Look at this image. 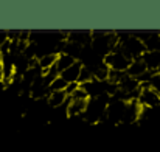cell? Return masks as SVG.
I'll list each match as a JSON object with an SVG mask.
<instances>
[{"label": "cell", "mask_w": 160, "mask_h": 152, "mask_svg": "<svg viewBox=\"0 0 160 152\" xmlns=\"http://www.w3.org/2000/svg\"><path fill=\"white\" fill-rule=\"evenodd\" d=\"M65 87H67V82H65L61 76L54 78L53 81H52V84L48 86L50 92H61V90H65Z\"/></svg>", "instance_id": "11"}, {"label": "cell", "mask_w": 160, "mask_h": 152, "mask_svg": "<svg viewBox=\"0 0 160 152\" xmlns=\"http://www.w3.org/2000/svg\"><path fill=\"white\" fill-rule=\"evenodd\" d=\"M138 104L146 109H157L160 107V95L149 89L148 86H140V95H138Z\"/></svg>", "instance_id": "2"}, {"label": "cell", "mask_w": 160, "mask_h": 152, "mask_svg": "<svg viewBox=\"0 0 160 152\" xmlns=\"http://www.w3.org/2000/svg\"><path fill=\"white\" fill-rule=\"evenodd\" d=\"M142 61L145 62L148 71H152V73L160 71V51L146 50L142 56Z\"/></svg>", "instance_id": "3"}, {"label": "cell", "mask_w": 160, "mask_h": 152, "mask_svg": "<svg viewBox=\"0 0 160 152\" xmlns=\"http://www.w3.org/2000/svg\"><path fill=\"white\" fill-rule=\"evenodd\" d=\"M148 87L160 95V71H156V73L151 75V78L148 81Z\"/></svg>", "instance_id": "13"}, {"label": "cell", "mask_w": 160, "mask_h": 152, "mask_svg": "<svg viewBox=\"0 0 160 152\" xmlns=\"http://www.w3.org/2000/svg\"><path fill=\"white\" fill-rule=\"evenodd\" d=\"M70 100H75V101H86V100H89V96H87V93H86V90L79 86L70 96H68Z\"/></svg>", "instance_id": "14"}, {"label": "cell", "mask_w": 160, "mask_h": 152, "mask_svg": "<svg viewBox=\"0 0 160 152\" xmlns=\"http://www.w3.org/2000/svg\"><path fill=\"white\" fill-rule=\"evenodd\" d=\"M103 62L109 67V70H113V71H120V73H126L129 64H131V59L121 51L120 47H117L115 50H112L109 54H106L103 57Z\"/></svg>", "instance_id": "1"}, {"label": "cell", "mask_w": 160, "mask_h": 152, "mask_svg": "<svg viewBox=\"0 0 160 152\" xmlns=\"http://www.w3.org/2000/svg\"><path fill=\"white\" fill-rule=\"evenodd\" d=\"M81 68H82V62L81 61H76L72 67H68L67 70H64L59 76L67 82V84H72V82H78V78H79V73H81Z\"/></svg>", "instance_id": "5"}, {"label": "cell", "mask_w": 160, "mask_h": 152, "mask_svg": "<svg viewBox=\"0 0 160 152\" xmlns=\"http://www.w3.org/2000/svg\"><path fill=\"white\" fill-rule=\"evenodd\" d=\"M58 56H59L58 53H48V54H44V56H41V57L38 59V65H39L42 75L47 73L50 68H53L56 61H58Z\"/></svg>", "instance_id": "8"}, {"label": "cell", "mask_w": 160, "mask_h": 152, "mask_svg": "<svg viewBox=\"0 0 160 152\" xmlns=\"http://www.w3.org/2000/svg\"><path fill=\"white\" fill-rule=\"evenodd\" d=\"M78 87H79V84H78V82H72V84H67V87H65V90H64V92L67 93V96H70V95H72Z\"/></svg>", "instance_id": "15"}, {"label": "cell", "mask_w": 160, "mask_h": 152, "mask_svg": "<svg viewBox=\"0 0 160 152\" xmlns=\"http://www.w3.org/2000/svg\"><path fill=\"white\" fill-rule=\"evenodd\" d=\"M67 101H68V96H67V93L64 90H61V92H50V95L47 98V104L52 109H59Z\"/></svg>", "instance_id": "7"}, {"label": "cell", "mask_w": 160, "mask_h": 152, "mask_svg": "<svg viewBox=\"0 0 160 152\" xmlns=\"http://www.w3.org/2000/svg\"><path fill=\"white\" fill-rule=\"evenodd\" d=\"M90 41H92V31L75 30V31H68V34H67V42H73L81 47H89Z\"/></svg>", "instance_id": "4"}, {"label": "cell", "mask_w": 160, "mask_h": 152, "mask_svg": "<svg viewBox=\"0 0 160 152\" xmlns=\"http://www.w3.org/2000/svg\"><path fill=\"white\" fill-rule=\"evenodd\" d=\"M70 100V98H68ZM87 101H75V100H70L68 101V105H67V115L68 116H81L87 107Z\"/></svg>", "instance_id": "9"}, {"label": "cell", "mask_w": 160, "mask_h": 152, "mask_svg": "<svg viewBox=\"0 0 160 152\" xmlns=\"http://www.w3.org/2000/svg\"><path fill=\"white\" fill-rule=\"evenodd\" d=\"M75 62H76V61H75L73 57H70V56H67V54H59V56H58V61H56V64H54V68H56L58 73L61 75L64 70H67L68 67H72Z\"/></svg>", "instance_id": "10"}, {"label": "cell", "mask_w": 160, "mask_h": 152, "mask_svg": "<svg viewBox=\"0 0 160 152\" xmlns=\"http://www.w3.org/2000/svg\"><path fill=\"white\" fill-rule=\"evenodd\" d=\"M92 79H93V75H92L90 68L82 65L81 73H79V78H78V84L81 86V84H86V82H89V81H92Z\"/></svg>", "instance_id": "12"}, {"label": "cell", "mask_w": 160, "mask_h": 152, "mask_svg": "<svg viewBox=\"0 0 160 152\" xmlns=\"http://www.w3.org/2000/svg\"><path fill=\"white\" fill-rule=\"evenodd\" d=\"M146 71H148V70H146V65H145V62H143L142 57H140V59L131 61V64H129V67H128V70H126V75L131 76V78L138 79V78L143 76Z\"/></svg>", "instance_id": "6"}]
</instances>
